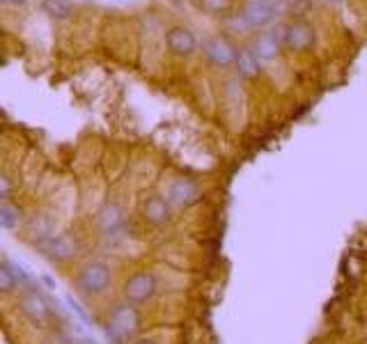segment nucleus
<instances>
[{"label": "nucleus", "mask_w": 367, "mask_h": 344, "mask_svg": "<svg viewBox=\"0 0 367 344\" xmlns=\"http://www.w3.org/2000/svg\"><path fill=\"white\" fill-rule=\"evenodd\" d=\"M140 312L138 308L131 305L126 301H118L108 308L106 312V323H104V333L106 340L111 344H126L131 342L140 330Z\"/></svg>", "instance_id": "obj_1"}, {"label": "nucleus", "mask_w": 367, "mask_h": 344, "mask_svg": "<svg viewBox=\"0 0 367 344\" xmlns=\"http://www.w3.org/2000/svg\"><path fill=\"white\" fill-rule=\"evenodd\" d=\"M113 285V268L101 259L83 261L78 266L76 275H74V287L78 294L87 296V299H97V296L106 294Z\"/></svg>", "instance_id": "obj_2"}, {"label": "nucleus", "mask_w": 367, "mask_h": 344, "mask_svg": "<svg viewBox=\"0 0 367 344\" xmlns=\"http://www.w3.org/2000/svg\"><path fill=\"white\" fill-rule=\"evenodd\" d=\"M159 294V278L147 271V268H138V271H133L129 278L124 280V285H122V296H124L126 303H131V305H145L154 299V296Z\"/></svg>", "instance_id": "obj_3"}, {"label": "nucleus", "mask_w": 367, "mask_h": 344, "mask_svg": "<svg viewBox=\"0 0 367 344\" xmlns=\"http://www.w3.org/2000/svg\"><path fill=\"white\" fill-rule=\"evenodd\" d=\"M78 250H80V244L69 232L51 234V237L46 234V237L39 241V255H44L53 264H67V261L76 259Z\"/></svg>", "instance_id": "obj_4"}, {"label": "nucleus", "mask_w": 367, "mask_h": 344, "mask_svg": "<svg viewBox=\"0 0 367 344\" xmlns=\"http://www.w3.org/2000/svg\"><path fill=\"white\" fill-rule=\"evenodd\" d=\"M271 37L278 41V46H285L289 51H305L315 44V28L305 21H291L287 25H280L271 32Z\"/></svg>", "instance_id": "obj_5"}, {"label": "nucleus", "mask_w": 367, "mask_h": 344, "mask_svg": "<svg viewBox=\"0 0 367 344\" xmlns=\"http://www.w3.org/2000/svg\"><path fill=\"white\" fill-rule=\"evenodd\" d=\"M205 191H202L200 182L191 177H175L166 189V200L173 209H188L195 202H200Z\"/></svg>", "instance_id": "obj_6"}, {"label": "nucleus", "mask_w": 367, "mask_h": 344, "mask_svg": "<svg viewBox=\"0 0 367 344\" xmlns=\"http://www.w3.org/2000/svg\"><path fill=\"white\" fill-rule=\"evenodd\" d=\"M94 227L101 237L118 239L126 232V213L118 202H106L94 216Z\"/></svg>", "instance_id": "obj_7"}, {"label": "nucleus", "mask_w": 367, "mask_h": 344, "mask_svg": "<svg viewBox=\"0 0 367 344\" xmlns=\"http://www.w3.org/2000/svg\"><path fill=\"white\" fill-rule=\"evenodd\" d=\"M173 206L161 193H152L145 197V202L140 206V216L149 227H166L173 220Z\"/></svg>", "instance_id": "obj_8"}, {"label": "nucleus", "mask_w": 367, "mask_h": 344, "mask_svg": "<svg viewBox=\"0 0 367 344\" xmlns=\"http://www.w3.org/2000/svg\"><path fill=\"white\" fill-rule=\"evenodd\" d=\"M276 17H278V7L274 0H248L241 12L243 25L248 28H262L271 23Z\"/></svg>", "instance_id": "obj_9"}, {"label": "nucleus", "mask_w": 367, "mask_h": 344, "mask_svg": "<svg viewBox=\"0 0 367 344\" xmlns=\"http://www.w3.org/2000/svg\"><path fill=\"white\" fill-rule=\"evenodd\" d=\"M19 310L23 312V316H28L30 321L35 323H44L49 321L51 316V308L46 299L39 292H35V287L23 289L21 296H19Z\"/></svg>", "instance_id": "obj_10"}, {"label": "nucleus", "mask_w": 367, "mask_h": 344, "mask_svg": "<svg viewBox=\"0 0 367 344\" xmlns=\"http://www.w3.org/2000/svg\"><path fill=\"white\" fill-rule=\"evenodd\" d=\"M205 55L207 60L212 62L216 67H230L234 65V58H236V51L232 48L227 39L223 37H209L205 41Z\"/></svg>", "instance_id": "obj_11"}, {"label": "nucleus", "mask_w": 367, "mask_h": 344, "mask_svg": "<svg viewBox=\"0 0 367 344\" xmlns=\"http://www.w3.org/2000/svg\"><path fill=\"white\" fill-rule=\"evenodd\" d=\"M166 41H168V48L175 55H191L198 48V39H195V34L188 28H173L168 32Z\"/></svg>", "instance_id": "obj_12"}, {"label": "nucleus", "mask_w": 367, "mask_h": 344, "mask_svg": "<svg viewBox=\"0 0 367 344\" xmlns=\"http://www.w3.org/2000/svg\"><path fill=\"white\" fill-rule=\"evenodd\" d=\"M234 67L241 78L250 80V78H257V76H260V60H257V55L253 53V48H241V51H236Z\"/></svg>", "instance_id": "obj_13"}, {"label": "nucleus", "mask_w": 367, "mask_h": 344, "mask_svg": "<svg viewBox=\"0 0 367 344\" xmlns=\"http://www.w3.org/2000/svg\"><path fill=\"white\" fill-rule=\"evenodd\" d=\"M19 289V280L14 273V264L8 259H0V292L12 294Z\"/></svg>", "instance_id": "obj_14"}, {"label": "nucleus", "mask_w": 367, "mask_h": 344, "mask_svg": "<svg viewBox=\"0 0 367 344\" xmlns=\"http://www.w3.org/2000/svg\"><path fill=\"white\" fill-rule=\"evenodd\" d=\"M253 53L257 55V60H274L278 55V41L271 37V32L262 34V37L255 41Z\"/></svg>", "instance_id": "obj_15"}, {"label": "nucleus", "mask_w": 367, "mask_h": 344, "mask_svg": "<svg viewBox=\"0 0 367 344\" xmlns=\"http://www.w3.org/2000/svg\"><path fill=\"white\" fill-rule=\"evenodd\" d=\"M42 7L53 19H69L74 12L69 0H42Z\"/></svg>", "instance_id": "obj_16"}, {"label": "nucleus", "mask_w": 367, "mask_h": 344, "mask_svg": "<svg viewBox=\"0 0 367 344\" xmlns=\"http://www.w3.org/2000/svg\"><path fill=\"white\" fill-rule=\"evenodd\" d=\"M16 225H19L16 211L5 202H0V227H3V230H16Z\"/></svg>", "instance_id": "obj_17"}, {"label": "nucleus", "mask_w": 367, "mask_h": 344, "mask_svg": "<svg viewBox=\"0 0 367 344\" xmlns=\"http://www.w3.org/2000/svg\"><path fill=\"white\" fill-rule=\"evenodd\" d=\"M200 5H202V10L209 14H223L230 10L232 3H230V0H200Z\"/></svg>", "instance_id": "obj_18"}, {"label": "nucleus", "mask_w": 367, "mask_h": 344, "mask_svg": "<svg viewBox=\"0 0 367 344\" xmlns=\"http://www.w3.org/2000/svg\"><path fill=\"white\" fill-rule=\"evenodd\" d=\"M67 303H69L71 312L76 314L80 321H83V323H90V319H87V314H85V310L78 305V303H76V299H74V296H67Z\"/></svg>", "instance_id": "obj_19"}, {"label": "nucleus", "mask_w": 367, "mask_h": 344, "mask_svg": "<svg viewBox=\"0 0 367 344\" xmlns=\"http://www.w3.org/2000/svg\"><path fill=\"white\" fill-rule=\"evenodd\" d=\"M10 193H12V179L5 172H0V200L10 197Z\"/></svg>", "instance_id": "obj_20"}, {"label": "nucleus", "mask_w": 367, "mask_h": 344, "mask_svg": "<svg viewBox=\"0 0 367 344\" xmlns=\"http://www.w3.org/2000/svg\"><path fill=\"white\" fill-rule=\"evenodd\" d=\"M42 282H44L46 287H49V292H53V289H56V282H53L49 275H42Z\"/></svg>", "instance_id": "obj_21"}, {"label": "nucleus", "mask_w": 367, "mask_h": 344, "mask_svg": "<svg viewBox=\"0 0 367 344\" xmlns=\"http://www.w3.org/2000/svg\"><path fill=\"white\" fill-rule=\"evenodd\" d=\"M74 344H97V340H92V337H78Z\"/></svg>", "instance_id": "obj_22"}, {"label": "nucleus", "mask_w": 367, "mask_h": 344, "mask_svg": "<svg viewBox=\"0 0 367 344\" xmlns=\"http://www.w3.org/2000/svg\"><path fill=\"white\" fill-rule=\"evenodd\" d=\"M131 344H156V342H152V340H145V337H140V340H133Z\"/></svg>", "instance_id": "obj_23"}, {"label": "nucleus", "mask_w": 367, "mask_h": 344, "mask_svg": "<svg viewBox=\"0 0 367 344\" xmlns=\"http://www.w3.org/2000/svg\"><path fill=\"white\" fill-rule=\"evenodd\" d=\"M5 3H12V5H21V3H25V0H5Z\"/></svg>", "instance_id": "obj_24"}, {"label": "nucleus", "mask_w": 367, "mask_h": 344, "mask_svg": "<svg viewBox=\"0 0 367 344\" xmlns=\"http://www.w3.org/2000/svg\"><path fill=\"white\" fill-rule=\"evenodd\" d=\"M329 3H342V0H329Z\"/></svg>", "instance_id": "obj_25"}]
</instances>
